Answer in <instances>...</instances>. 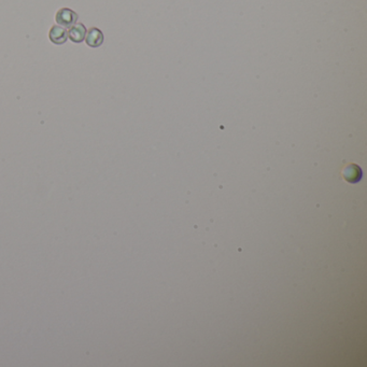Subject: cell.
<instances>
[{
    "mask_svg": "<svg viewBox=\"0 0 367 367\" xmlns=\"http://www.w3.org/2000/svg\"><path fill=\"white\" fill-rule=\"evenodd\" d=\"M56 22L58 25L65 28H70L77 23L78 14L71 9L62 8L56 13Z\"/></svg>",
    "mask_w": 367,
    "mask_h": 367,
    "instance_id": "6da1fadb",
    "label": "cell"
},
{
    "mask_svg": "<svg viewBox=\"0 0 367 367\" xmlns=\"http://www.w3.org/2000/svg\"><path fill=\"white\" fill-rule=\"evenodd\" d=\"M49 38L51 42H53L54 44H57V45L64 44L68 39V31L66 30L65 27L55 25V26H53L50 30Z\"/></svg>",
    "mask_w": 367,
    "mask_h": 367,
    "instance_id": "7a4b0ae2",
    "label": "cell"
},
{
    "mask_svg": "<svg viewBox=\"0 0 367 367\" xmlns=\"http://www.w3.org/2000/svg\"><path fill=\"white\" fill-rule=\"evenodd\" d=\"M85 41H86L87 45L90 46V47H99L104 42L103 31L98 29V28H96V27L89 28L88 31H86Z\"/></svg>",
    "mask_w": 367,
    "mask_h": 367,
    "instance_id": "3957f363",
    "label": "cell"
},
{
    "mask_svg": "<svg viewBox=\"0 0 367 367\" xmlns=\"http://www.w3.org/2000/svg\"><path fill=\"white\" fill-rule=\"evenodd\" d=\"M85 36H86V28L82 23L74 24L68 31V38H70L74 43H81L85 40Z\"/></svg>",
    "mask_w": 367,
    "mask_h": 367,
    "instance_id": "277c9868",
    "label": "cell"
},
{
    "mask_svg": "<svg viewBox=\"0 0 367 367\" xmlns=\"http://www.w3.org/2000/svg\"><path fill=\"white\" fill-rule=\"evenodd\" d=\"M344 175L348 182L355 183L361 180L362 172L360 167L356 166V165H349V166L344 170Z\"/></svg>",
    "mask_w": 367,
    "mask_h": 367,
    "instance_id": "5b68a950",
    "label": "cell"
}]
</instances>
